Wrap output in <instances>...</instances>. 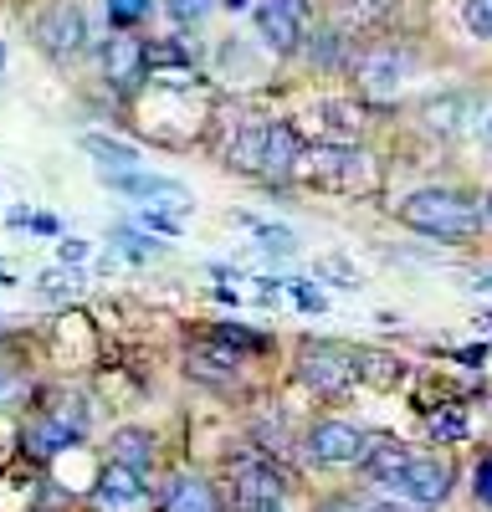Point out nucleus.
Returning <instances> with one entry per match:
<instances>
[{
  "instance_id": "cd10ccee",
  "label": "nucleus",
  "mask_w": 492,
  "mask_h": 512,
  "mask_svg": "<svg viewBox=\"0 0 492 512\" xmlns=\"http://www.w3.org/2000/svg\"><path fill=\"white\" fill-rule=\"evenodd\" d=\"M462 21L472 36L492 41V0H462Z\"/></svg>"
},
{
  "instance_id": "2eb2a0df",
  "label": "nucleus",
  "mask_w": 492,
  "mask_h": 512,
  "mask_svg": "<svg viewBox=\"0 0 492 512\" xmlns=\"http://www.w3.org/2000/svg\"><path fill=\"white\" fill-rule=\"evenodd\" d=\"M93 502H98V512H144L149 492H144V477H139V472H129V466H118V461H108L103 472H98Z\"/></svg>"
},
{
  "instance_id": "4c0bfd02",
  "label": "nucleus",
  "mask_w": 492,
  "mask_h": 512,
  "mask_svg": "<svg viewBox=\"0 0 492 512\" xmlns=\"http://www.w3.org/2000/svg\"><path fill=\"white\" fill-rule=\"evenodd\" d=\"M477 502H487V507H492V456L477 466Z\"/></svg>"
},
{
  "instance_id": "4468645a",
  "label": "nucleus",
  "mask_w": 492,
  "mask_h": 512,
  "mask_svg": "<svg viewBox=\"0 0 492 512\" xmlns=\"http://www.w3.org/2000/svg\"><path fill=\"white\" fill-rule=\"evenodd\" d=\"M149 72V47L139 36H113L103 41V77L113 82L118 93H134Z\"/></svg>"
},
{
  "instance_id": "dca6fc26",
  "label": "nucleus",
  "mask_w": 492,
  "mask_h": 512,
  "mask_svg": "<svg viewBox=\"0 0 492 512\" xmlns=\"http://www.w3.org/2000/svg\"><path fill=\"white\" fill-rule=\"evenodd\" d=\"M241 369L236 349H226L221 338H205V344H190L185 349V374L200 379V384H231Z\"/></svg>"
},
{
  "instance_id": "7ed1b4c3",
  "label": "nucleus",
  "mask_w": 492,
  "mask_h": 512,
  "mask_svg": "<svg viewBox=\"0 0 492 512\" xmlns=\"http://www.w3.org/2000/svg\"><path fill=\"white\" fill-rule=\"evenodd\" d=\"M298 379L308 384L313 395L323 400H339L359 384V364H354V349L344 344H328V338H308L298 349Z\"/></svg>"
},
{
  "instance_id": "ddd939ff",
  "label": "nucleus",
  "mask_w": 492,
  "mask_h": 512,
  "mask_svg": "<svg viewBox=\"0 0 492 512\" xmlns=\"http://www.w3.org/2000/svg\"><path fill=\"white\" fill-rule=\"evenodd\" d=\"M410 461H416V451H410L405 441L380 436V441H369V446H364L359 472L375 482V487H385V492H400V482H405V472H410Z\"/></svg>"
},
{
  "instance_id": "1a4fd4ad",
  "label": "nucleus",
  "mask_w": 492,
  "mask_h": 512,
  "mask_svg": "<svg viewBox=\"0 0 492 512\" xmlns=\"http://www.w3.org/2000/svg\"><path fill=\"white\" fill-rule=\"evenodd\" d=\"M482 118V98L477 93H436L421 103V128L436 139H457L467 128H477Z\"/></svg>"
},
{
  "instance_id": "a19ab883",
  "label": "nucleus",
  "mask_w": 492,
  "mask_h": 512,
  "mask_svg": "<svg viewBox=\"0 0 492 512\" xmlns=\"http://www.w3.org/2000/svg\"><path fill=\"white\" fill-rule=\"evenodd\" d=\"M31 231H41V236H62V221H57V216H31Z\"/></svg>"
},
{
  "instance_id": "4be33fe9",
  "label": "nucleus",
  "mask_w": 492,
  "mask_h": 512,
  "mask_svg": "<svg viewBox=\"0 0 492 512\" xmlns=\"http://www.w3.org/2000/svg\"><path fill=\"white\" fill-rule=\"evenodd\" d=\"M318 113H323V123H328V134H334V144H354V139L364 134V108H359V103L328 98Z\"/></svg>"
},
{
  "instance_id": "7c9ffc66",
  "label": "nucleus",
  "mask_w": 492,
  "mask_h": 512,
  "mask_svg": "<svg viewBox=\"0 0 492 512\" xmlns=\"http://www.w3.org/2000/svg\"><path fill=\"white\" fill-rule=\"evenodd\" d=\"M211 6H216V0H164V11H170L180 26H195V21H205V16H211Z\"/></svg>"
},
{
  "instance_id": "b1692460",
  "label": "nucleus",
  "mask_w": 492,
  "mask_h": 512,
  "mask_svg": "<svg viewBox=\"0 0 492 512\" xmlns=\"http://www.w3.org/2000/svg\"><path fill=\"white\" fill-rule=\"evenodd\" d=\"M82 149H88L93 159H103L108 169H134L139 164V149L118 144V139H103V134H82Z\"/></svg>"
},
{
  "instance_id": "c756f323",
  "label": "nucleus",
  "mask_w": 492,
  "mask_h": 512,
  "mask_svg": "<svg viewBox=\"0 0 492 512\" xmlns=\"http://www.w3.org/2000/svg\"><path fill=\"white\" fill-rule=\"evenodd\" d=\"M211 338H221L226 349H262V344H267L262 333H252V328H241V323H221V328H216Z\"/></svg>"
},
{
  "instance_id": "423d86ee",
  "label": "nucleus",
  "mask_w": 492,
  "mask_h": 512,
  "mask_svg": "<svg viewBox=\"0 0 492 512\" xmlns=\"http://www.w3.org/2000/svg\"><path fill=\"white\" fill-rule=\"evenodd\" d=\"M282 492H287V482L277 477V466L267 461V451L262 456L257 451H241L231 461V497H236L241 512H257L267 502H282Z\"/></svg>"
},
{
  "instance_id": "bb28decb",
  "label": "nucleus",
  "mask_w": 492,
  "mask_h": 512,
  "mask_svg": "<svg viewBox=\"0 0 492 512\" xmlns=\"http://www.w3.org/2000/svg\"><path fill=\"white\" fill-rule=\"evenodd\" d=\"M113 246H123V256H129V262H154V256H164V246H159L154 236H139L134 226H118V231H113Z\"/></svg>"
},
{
  "instance_id": "f257e3e1",
  "label": "nucleus",
  "mask_w": 492,
  "mask_h": 512,
  "mask_svg": "<svg viewBox=\"0 0 492 512\" xmlns=\"http://www.w3.org/2000/svg\"><path fill=\"white\" fill-rule=\"evenodd\" d=\"M400 221L421 236H436V241H472L487 226L482 205L457 195V190H416L400 205Z\"/></svg>"
},
{
  "instance_id": "ea45409f",
  "label": "nucleus",
  "mask_w": 492,
  "mask_h": 512,
  "mask_svg": "<svg viewBox=\"0 0 492 512\" xmlns=\"http://www.w3.org/2000/svg\"><path fill=\"white\" fill-rule=\"evenodd\" d=\"M477 139H482V149L492 154V103H482V118H477Z\"/></svg>"
},
{
  "instance_id": "f704fd0d",
  "label": "nucleus",
  "mask_w": 492,
  "mask_h": 512,
  "mask_svg": "<svg viewBox=\"0 0 492 512\" xmlns=\"http://www.w3.org/2000/svg\"><path fill=\"white\" fill-rule=\"evenodd\" d=\"M313 62H318V67H339V62H344V57H339V36H334V31H323V36L313 41Z\"/></svg>"
},
{
  "instance_id": "58836bf2",
  "label": "nucleus",
  "mask_w": 492,
  "mask_h": 512,
  "mask_svg": "<svg viewBox=\"0 0 492 512\" xmlns=\"http://www.w3.org/2000/svg\"><path fill=\"white\" fill-rule=\"evenodd\" d=\"M62 267H82V256H88V241H62Z\"/></svg>"
},
{
  "instance_id": "6e6552de",
  "label": "nucleus",
  "mask_w": 492,
  "mask_h": 512,
  "mask_svg": "<svg viewBox=\"0 0 492 512\" xmlns=\"http://www.w3.org/2000/svg\"><path fill=\"white\" fill-rule=\"evenodd\" d=\"M303 16L308 0H257V31L277 57H293L303 47Z\"/></svg>"
},
{
  "instance_id": "e433bc0d",
  "label": "nucleus",
  "mask_w": 492,
  "mask_h": 512,
  "mask_svg": "<svg viewBox=\"0 0 492 512\" xmlns=\"http://www.w3.org/2000/svg\"><path fill=\"white\" fill-rule=\"evenodd\" d=\"M21 395H26V379H16V374L0 379V405H16Z\"/></svg>"
},
{
  "instance_id": "37998d69",
  "label": "nucleus",
  "mask_w": 492,
  "mask_h": 512,
  "mask_svg": "<svg viewBox=\"0 0 492 512\" xmlns=\"http://www.w3.org/2000/svg\"><path fill=\"white\" fill-rule=\"evenodd\" d=\"M359 512H416V507H400V502H364Z\"/></svg>"
},
{
  "instance_id": "a878e982",
  "label": "nucleus",
  "mask_w": 492,
  "mask_h": 512,
  "mask_svg": "<svg viewBox=\"0 0 492 512\" xmlns=\"http://www.w3.org/2000/svg\"><path fill=\"white\" fill-rule=\"evenodd\" d=\"M36 292H41V297H52V303H67V297H77V292H82V272H77V267L41 272V277H36Z\"/></svg>"
},
{
  "instance_id": "9b49d317",
  "label": "nucleus",
  "mask_w": 492,
  "mask_h": 512,
  "mask_svg": "<svg viewBox=\"0 0 492 512\" xmlns=\"http://www.w3.org/2000/svg\"><path fill=\"white\" fill-rule=\"evenodd\" d=\"M364 446L369 441L359 436V425H349V420H318L308 431V456L318 466H359Z\"/></svg>"
},
{
  "instance_id": "c85d7f7f",
  "label": "nucleus",
  "mask_w": 492,
  "mask_h": 512,
  "mask_svg": "<svg viewBox=\"0 0 492 512\" xmlns=\"http://www.w3.org/2000/svg\"><path fill=\"white\" fill-rule=\"evenodd\" d=\"M287 297H293L303 313H328V297H323L318 282H287Z\"/></svg>"
},
{
  "instance_id": "09e8293b",
  "label": "nucleus",
  "mask_w": 492,
  "mask_h": 512,
  "mask_svg": "<svg viewBox=\"0 0 492 512\" xmlns=\"http://www.w3.org/2000/svg\"><path fill=\"white\" fill-rule=\"evenodd\" d=\"M0 328H6V318H0Z\"/></svg>"
},
{
  "instance_id": "39448f33",
  "label": "nucleus",
  "mask_w": 492,
  "mask_h": 512,
  "mask_svg": "<svg viewBox=\"0 0 492 512\" xmlns=\"http://www.w3.org/2000/svg\"><path fill=\"white\" fill-rule=\"evenodd\" d=\"M31 36L47 57L67 62V57H77L82 47H88V21H82V11L72 6V0H57V6H47L31 21Z\"/></svg>"
},
{
  "instance_id": "8fccbe9b",
  "label": "nucleus",
  "mask_w": 492,
  "mask_h": 512,
  "mask_svg": "<svg viewBox=\"0 0 492 512\" xmlns=\"http://www.w3.org/2000/svg\"><path fill=\"white\" fill-rule=\"evenodd\" d=\"M0 57H6V52H0Z\"/></svg>"
},
{
  "instance_id": "f03ea898",
  "label": "nucleus",
  "mask_w": 492,
  "mask_h": 512,
  "mask_svg": "<svg viewBox=\"0 0 492 512\" xmlns=\"http://www.w3.org/2000/svg\"><path fill=\"white\" fill-rule=\"evenodd\" d=\"M82 436H88V400L72 395V390H62V395H52L47 410L31 415V420L21 425V451H26L31 461H52L57 451L77 446Z\"/></svg>"
},
{
  "instance_id": "5701e85b",
  "label": "nucleus",
  "mask_w": 492,
  "mask_h": 512,
  "mask_svg": "<svg viewBox=\"0 0 492 512\" xmlns=\"http://www.w3.org/2000/svg\"><path fill=\"white\" fill-rule=\"evenodd\" d=\"M426 436L441 441V446H446V441H462V436H467V410H462V405L431 410V415H426Z\"/></svg>"
},
{
  "instance_id": "a18cd8bd",
  "label": "nucleus",
  "mask_w": 492,
  "mask_h": 512,
  "mask_svg": "<svg viewBox=\"0 0 492 512\" xmlns=\"http://www.w3.org/2000/svg\"><path fill=\"white\" fill-rule=\"evenodd\" d=\"M257 512H282V502H267V507H257Z\"/></svg>"
},
{
  "instance_id": "2f4dec72",
  "label": "nucleus",
  "mask_w": 492,
  "mask_h": 512,
  "mask_svg": "<svg viewBox=\"0 0 492 512\" xmlns=\"http://www.w3.org/2000/svg\"><path fill=\"white\" fill-rule=\"evenodd\" d=\"M108 16L113 26H139L149 16V0H108Z\"/></svg>"
},
{
  "instance_id": "6ab92c4d",
  "label": "nucleus",
  "mask_w": 492,
  "mask_h": 512,
  "mask_svg": "<svg viewBox=\"0 0 492 512\" xmlns=\"http://www.w3.org/2000/svg\"><path fill=\"white\" fill-rule=\"evenodd\" d=\"M108 461H118V466H129V472L144 477L154 466V436L139 431V425H123V431L108 441Z\"/></svg>"
},
{
  "instance_id": "f3484780",
  "label": "nucleus",
  "mask_w": 492,
  "mask_h": 512,
  "mask_svg": "<svg viewBox=\"0 0 492 512\" xmlns=\"http://www.w3.org/2000/svg\"><path fill=\"white\" fill-rule=\"evenodd\" d=\"M303 154V139L293 134V123H267V159H262V180H293Z\"/></svg>"
},
{
  "instance_id": "49530a36",
  "label": "nucleus",
  "mask_w": 492,
  "mask_h": 512,
  "mask_svg": "<svg viewBox=\"0 0 492 512\" xmlns=\"http://www.w3.org/2000/svg\"><path fill=\"white\" fill-rule=\"evenodd\" d=\"M226 6H231V11H241V6H246V0H226Z\"/></svg>"
},
{
  "instance_id": "473e14b6",
  "label": "nucleus",
  "mask_w": 492,
  "mask_h": 512,
  "mask_svg": "<svg viewBox=\"0 0 492 512\" xmlns=\"http://www.w3.org/2000/svg\"><path fill=\"white\" fill-rule=\"evenodd\" d=\"M139 226H144V231H154V236H180V221L170 216V210H154V205H144V210H139Z\"/></svg>"
},
{
  "instance_id": "c9c22d12",
  "label": "nucleus",
  "mask_w": 492,
  "mask_h": 512,
  "mask_svg": "<svg viewBox=\"0 0 492 512\" xmlns=\"http://www.w3.org/2000/svg\"><path fill=\"white\" fill-rule=\"evenodd\" d=\"M318 272H323V277H334V282H344V287H354V282H359V272H354L349 262H323Z\"/></svg>"
},
{
  "instance_id": "a211bd4d",
  "label": "nucleus",
  "mask_w": 492,
  "mask_h": 512,
  "mask_svg": "<svg viewBox=\"0 0 492 512\" xmlns=\"http://www.w3.org/2000/svg\"><path fill=\"white\" fill-rule=\"evenodd\" d=\"M262 159H267V123L236 128V139L226 144V164L241 169V175H262Z\"/></svg>"
},
{
  "instance_id": "72a5a7b5",
  "label": "nucleus",
  "mask_w": 492,
  "mask_h": 512,
  "mask_svg": "<svg viewBox=\"0 0 492 512\" xmlns=\"http://www.w3.org/2000/svg\"><path fill=\"white\" fill-rule=\"evenodd\" d=\"M185 62H190V52L180 41H154L149 47V67H185Z\"/></svg>"
},
{
  "instance_id": "f8f14e48",
  "label": "nucleus",
  "mask_w": 492,
  "mask_h": 512,
  "mask_svg": "<svg viewBox=\"0 0 492 512\" xmlns=\"http://www.w3.org/2000/svg\"><path fill=\"white\" fill-rule=\"evenodd\" d=\"M451 482H457L451 461H441V456H416V461H410V472H405V482H400V492L416 502L421 512H436V507L451 497Z\"/></svg>"
},
{
  "instance_id": "aec40b11",
  "label": "nucleus",
  "mask_w": 492,
  "mask_h": 512,
  "mask_svg": "<svg viewBox=\"0 0 492 512\" xmlns=\"http://www.w3.org/2000/svg\"><path fill=\"white\" fill-rule=\"evenodd\" d=\"M164 512H221V497L205 477H175L164 492Z\"/></svg>"
},
{
  "instance_id": "79ce46f5",
  "label": "nucleus",
  "mask_w": 492,
  "mask_h": 512,
  "mask_svg": "<svg viewBox=\"0 0 492 512\" xmlns=\"http://www.w3.org/2000/svg\"><path fill=\"white\" fill-rule=\"evenodd\" d=\"M318 512H359V507H354L349 497H323V502H318Z\"/></svg>"
},
{
  "instance_id": "c03bdc74",
  "label": "nucleus",
  "mask_w": 492,
  "mask_h": 512,
  "mask_svg": "<svg viewBox=\"0 0 492 512\" xmlns=\"http://www.w3.org/2000/svg\"><path fill=\"white\" fill-rule=\"evenodd\" d=\"M467 287H477V292H492V272H467Z\"/></svg>"
},
{
  "instance_id": "412c9836",
  "label": "nucleus",
  "mask_w": 492,
  "mask_h": 512,
  "mask_svg": "<svg viewBox=\"0 0 492 512\" xmlns=\"http://www.w3.org/2000/svg\"><path fill=\"white\" fill-rule=\"evenodd\" d=\"M354 364H359V379L375 384V390H395L405 379V364L395 354H380V349H354Z\"/></svg>"
},
{
  "instance_id": "9d476101",
  "label": "nucleus",
  "mask_w": 492,
  "mask_h": 512,
  "mask_svg": "<svg viewBox=\"0 0 492 512\" xmlns=\"http://www.w3.org/2000/svg\"><path fill=\"white\" fill-rule=\"evenodd\" d=\"M118 195H129V200H144L154 210H190V190L180 180H164V175H139V169H108L103 175Z\"/></svg>"
},
{
  "instance_id": "de8ad7c7",
  "label": "nucleus",
  "mask_w": 492,
  "mask_h": 512,
  "mask_svg": "<svg viewBox=\"0 0 492 512\" xmlns=\"http://www.w3.org/2000/svg\"><path fill=\"white\" fill-rule=\"evenodd\" d=\"M487 226H492V200H487Z\"/></svg>"
},
{
  "instance_id": "393cba45",
  "label": "nucleus",
  "mask_w": 492,
  "mask_h": 512,
  "mask_svg": "<svg viewBox=\"0 0 492 512\" xmlns=\"http://www.w3.org/2000/svg\"><path fill=\"white\" fill-rule=\"evenodd\" d=\"M390 16V0H339V26L359 31V26H380Z\"/></svg>"
},
{
  "instance_id": "20e7f679",
  "label": "nucleus",
  "mask_w": 492,
  "mask_h": 512,
  "mask_svg": "<svg viewBox=\"0 0 492 512\" xmlns=\"http://www.w3.org/2000/svg\"><path fill=\"white\" fill-rule=\"evenodd\" d=\"M369 159L354 149V144H334V139H318V144H303L298 154V169L293 180H313V185H344L354 175H364Z\"/></svg>"
},
{
  "instance_id": "0eeeda50",
  "label": "nucleus",
  "mask_w": 492,
  "mask_h": 512,
  "mask_svg": "<svg viewBox=\"0 0 492 512\" xmlns=\"http://www.w3.org/2000/svg\"><path fill=\"white\" fill-rule=\"evenodd\" d=\"M405 77H410V57H405L400 47H369V52L354 62V82H359V93H364L369 103L400 98Z\"/></svg>"
}]
</instances>
